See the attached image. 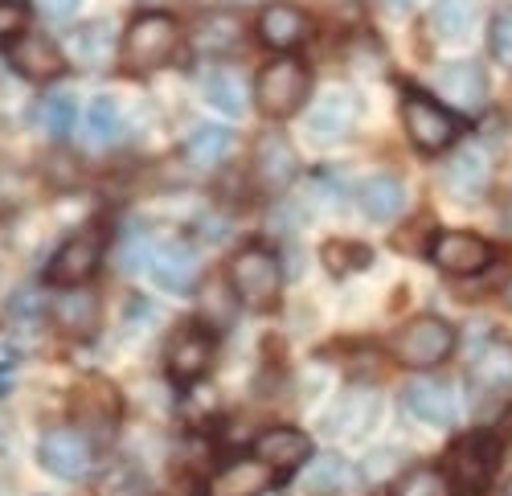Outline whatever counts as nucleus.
I'll use <instances>...</instances> for the list:
<instances>
[{
	"label": "nucleus",
	"instance_id": "1",
	"mask_svg": "<svg viewBox=\"0 0 512 496\" xmlns=\"http://www.w3.org/2000/svg\"><path fill=\"white\" fill-rule=\"evenodd\" d=\"M230 287H234V300L246 304L250 312L275 308L279 292H283V271H279V259H275L271 246L246 242L230 259Z\"/></svg>",
	"mask_w": 512,
	"mask_h": 496
},
{
	"label": "nucleus",
	"instance_id": "2",
	"mask_svg": "<svg viewBox=\"0 0 512 496\" xmlns=\"http://www.w3.org/2000/svg\"><path fill=\"white\" fill-rule=\"evenodd\" d=\"M173 50H177V21L168 13H140L132 25L123 29V41H119V62L127 70H160L173 62Z\"/></svg>",
	"mask_w": 512,
	"mask_h": 496
},
{
	"label": "nucleus",
	"instance_id": "3",
	"mask_svg": "<svg viewBox=\"0 0 512 496\" xmlns=\"http://www.w3.org/2000/svg\"><path fill=\"white\" fill-rule=\"evenodd\" d=\"M308 91H312V74L300 58H275L254 78V103H259L267 119H291L308 103Z\"/></svg>",
	"mask_w": 512,
	"mask_h": 496
},
{
	"label": "nucleus",
	"instance_id": "4",
	"mask_svg": "<svg viewBox=\"0 0 512 496\" xmlns=\"http://www.w3.org/2000/svg\"><path fill=\"white\" fill-rule=\"evenodd\" d=\"M103 251H107V230L103 226L74 234L46 263V283L62 287V292H70V287H87V279H95V271L103 267Z\"/></svg>",
	"mask_w": 512,
	"mask_h": 496
},
{
	"label": "nucleus",
	"instance_id": "5",
	"mask_svg": "<svg viewBox=\"0 0 512 496\" xmlns=\"http://www.w3.org/2000/svg\"><path fill=\"white\" fill-rule=\"evenodd\" d=\"M455 353V328L443 316H414L394 337V357L410 369H435Z\"/></svg>",
	"mask_w": 512,
	"mask_h": 496
},
{
	"label": "nucleus",
	"instance_id": "6",
	"mask_svg": "<svg viewBox=\"0 0 512 496\" xmlns=\"http://www.w3.org/2000/svg\"><path fill=\"white\" fill-rule=\"evenodd\" d=\"M402 128H406L410 144L422 148V152H443V148H451L455 136H459L455 115H451L443 103L426 99L422 91H406V95H402Z\"/></svg>",
	"mask_w": 512,
	"mask_h": 496
},
{
	"label": "nucleus",
	"instance_id": "7",
	"mask_svg": "<svg viewBox=\"0 0 512 496\" xmlns=\"http://www.w3.org/2000/svg\"><path fill=\"white\" fill-rule=\"evenodd\" d=\"M37 464L58 480H87L95 468V447L78 427H54L37 439Z\"/></svg>",
	"mask_w": 512,
	"mask_h": 496
},
{
	"label": "nucleus",
	"instance_id": "8",
	"mask_svg": "<svg viewBox=\"0 0 512 496\" xmlns=\"http://www.w3.org/2000/svg\"><path fill=\"white\" fill-rule=\"evenodd\" d=\"M500 468V443L484 431L459 439L451 451H447V476L455 488H467V492H484L492 484Z\"/></svg>",
	"mask_w": 512,
	"mask_h": 496
},
{
	"label": "nucleus",
	"instance_id": "9",
	"mask_svg": "<svg viewBox=\"0 0 512 496\" xmlns=\"http://www.w3.org/2000/svg\"><path fill=\"white\" fill-rule=\"evenodd\" d=\"M496 259V246L472 230H443L435 234L431 242V263L443 271V275H480L488 271Z\"/></svg>",
	"mask_w": 512,
	"mask_h": 496
},
{
	"label": "nucleus",
	"instance_id": "10",
	"mask_svg": "<svg viewBox=\"0 0 512 496\" xmlns=\"http://www.w3.org/2000/svg\"><path fill=\"white\" fill-rule=\"evenodd\" d=\"M357 115H361V99L349 87H332L308 111V136H312V144L332 148L340 140H349L353 128H357Z\"/></svg>",
	"mask_w": 512,
	"mask_h": 496
},
{
	"label": "nucleus",
	"instance_id": "11",
	"mask_svg": "<svg viewBox=\"0 0 512 496\" xmlns=\"http://www.w3.org/2000/svg\"><path fill=\"white\" fill-rule=\"evenodd\" d=\"M5 58L29 82H50V78L66 74V58L54 46V37L37 33V29H21L13 37H5Z\"/></svg>",
	"mask_w": 512,
	"mask_h": 496
},
{
	"label": "nucleus",
	"instance_id": "12",
	"mask_svg": "<svg viewBox=\"0 0 512 496\" xmlns=\"http://www.w3.org/2000/svg\"><path fill=\"white\" fill-rule=\"evenodd\" d=\"M492 181V156L480 140H467L451 152V160L443 164V185L447 193H455L459 201H476L488 193Z\"/></svg>",
	"mask_w": 512,
	"mask_h": 496
},
{
	"label": "nucleus",
	"instance_id": "13",
	"mask_svg": "<svg viewBox=\"0 0 512 496\" xmlns=\"http://www.w3.org/2000/svg\"><path fill=\"white\" fill-rule=\"evenodd\" d=\"M213 353H218V341H213V333L205 324H185L173 333V341H168V374H173L177 382H197L205 369L213 365Z\"/></svg>",
	"mask_w": 512,
	"mask_h": 496
},
{
	"label": "nucleus",
	"instance_id": "14",
	"mask_svg": "<svg viewBox=\"0 0 512 496\" xmlns=\"http://www.w3.org/2000/svg\"><path fill=\"white\" fill-rule=\"evenodd\" d=\"M254 177H259L263 189L279 193L287 189L295 177H300V152L291 148V140L279 128H267L254 144Z\"/></svg>",
	"mask_w": 512,
	"mask_h": 496
},
{
	"label": "nucleus",
	"instance_id": "15",
	"mask_svg": "<svg viewBox=\"0 0 512 496\" xmlns=\"http://www.w3.org/2000/svg\"><path fill=\"white\" fill-rule=\"evenodd\" d=\"M435 87L451 107H459L467 115L484 111V103H488V74L480 62H447L435 74Z\"/></svg>",
	"mask_w": 512,
	"mask_h": 496
},
{
	"label": "nucleus",
	"instance_id": "16",
	"mask_svg": "<svg viewBox=\"0 0 512 496\" xmlns=\"http://www.w3.org/2000/svg\"><path fill=\"white\" fill-rule=\"evenodd\" d=\"M152 279L164 287V292H173V296H193V287H197V279H201V259H197V251H193L189 242H181V238L156 246Z\"/></svg>",
	"mask_w": 512,
	"mask_h": 496
},
{
	"label": "nucleus",
	"instance_id": "17",
	"mask_svg": "<svg viewBox=\"0 0 512 496\" xmlns=\"http://www.w3.org/2000/svg\"><path fill=\"white\" fill-rule=\"evenodd\" d=\"M254 460H263L271 472H295L312 464V435L295 427H271L254 439Z\"/></svg>",
	"mask_w": 512,
	"mask_h": 496
},
{
	"label": "nucleus",
	"instance_id": "18",
	"mask_svg": "<svg viewBox=\"0 0 512 496\" xmlns=\"http://www.w3.org/2000/svg\"><path fill=\"white\" fill-rule=\"evenodd\" d=\"M402 402L418 423H431V427H447L459 419V398L451 382H439V378H414L402 390Z\"/></svg>",
	"mask_w": 512,
	"mask_h": 496
},
{
	"label": "nucleus",
	"instance_id": "19",
	"mask_svg": "<svg viewBox=\"0 0 512 496\" xmlns=\"http://www.w3.org/2000/svg\"><path fill=\"white\" fill-rule=\"evenodd\" d=\"M467 382L484 394H504L512 390V341L488 337L467 357Z\"/></svg>",
	"mask_w": 512,
	"mask_h": 496
},
{
	"label": "nucleus",
	"instance_id": "20",
	"mask_svg": "<svg viewBox=\"0 0 512 496\" xmlns=\"http://www.w3.org/2000/svg\"><path fill=\"white\" fill-rule=\"evenodd\" d=\"M50 316H54V324L62 328V333L74 337V341L95 337V333H99V324H103L99 296L87 292V287H70V292H58L54 304H50Z\"/></svg>",
	"mask_w": 512,
	"mask_h": 496
},
{
	"label": "nucleus",
	"instance_id": "21",
	"mask_svg": "<svg viewBox=\"0 0 512 496\" xmlns=\"http://www.w3.org/2000/svg\"><path fill=\"white\" fill-rule=\"evenodd\" d=\"M275 472L254 460V456H242V460H230L226 468H218L205 484V496H263L271 488Z\"/></svg>",
	"mask_w": 512,
	"mask_h": 496
},
{
	"label": "nucleus",
	"instance_id": "22",
	"mask_svg": "<svg viewBox=\"0 0 512 496\" xmlns=\"http://www.w3.org/2000/svg\"><path fill=\"white\" fill-rule=\"evenodd\" d=\"M361 484H365V472L345 456H316L304 468V488L312 496H353L361 492Z\"/></svg>",
	"mask_w": 512,
	"mask_h": 496
},
{
	"label": "nucleus",
	"instance_id": "23",
	"mask_svg": "<svg viewBox=\"0 0 512 496\" xmlns=\"http://www.w3.org/2000/svg\"><path fill=\"white\" fill-rule=\"evenodd\" d=\"M259 37H263V46L291 58V50L308 37V17L300 9H291V5H271V9L259 13Z\"/></svg>",
	"mask_w": 512,
	"mask_h": 496
},
{
	"label": "nucleus",
	"instance_id": "24",
	"mask_svg": "<svg viewBox=\"0 0 512 496\" xmlns=\"http://www.w3.org/2000/svg\"><path fill=\"white\" fill-rule=\"evenodd\" d=\"M402 205H406V189L390 173H377L361 185V210L369 222H394L402 214Z\"/></svg>",
	"mask_w": 512,
	"mask_h": 496
},
{
	"label": "nucleus",
	"instance_id": "25",
	"mask_svg": "<svg viewBox=\"0 0 512 496\" xmlns=\"http://www.w3.org/2000/svg\"><path fill=\"white\" fill-rule=\"evenodd\" d=\"M201 95L226 111V115H242L246 111V87H242V74L230 66H205L201 70Z\"/></svg>",
	"mask_w": 512,
	"mask_h": 496
},
{
	"label": "nucleus",
	"instance_id": "26",
	"mask_svg": "<svg viewBox=\"0 0 512 496\" xmlns=\"http://www.w3.org/2000/svg\"><path fill=\"white\" fill-rule=\"evenodd\" d=\"M230 144H234L230 128H222V123H201V128L185 140V160L193 169H213V164L226 160Z\"/></svg>",
	"mask_w": 512,
	"mask_h": 496
},
{
	"label": "nucleus",
	"instance_id": "27",
	"mask_svg": "<svg viewBox=\"0 0 512 496\" xmlns=\"http://www.w3.org/2000/svg\"><path fill=\"white\" fill-rule=\"evenodd\" d=\"M82 136H87V144H95V148H107L123 136V111L111 95H99L87 107V128H82Z\"/></svg>",
	"mask_w": 512,
	"mask_h": 496
},
{
	"label": "nucleus",
	"instance_id": "28",
	"mask_svg": "<svg viewBox=\"0 0 512 496\" xmlns=\"http://www.w3.org/2000/svg\"><path fill=\"white\" fill-rule=\"evenodd\" d=\"M394 496H455V484H451L447 468L418 464L394 480Z\"/></svg>",
	"mask_w": 512,
	"mask_h": 496
},
{
	"label": "nucleus",
	"instance_id": "29",
	"mask_svg": "<svg viewBox=\"0 0 512 496\" xmlns=\"http://www.w3.org/2000/svg\"><path fill=\"white\" fill-rule=\"evenodd\" d=\"M373 415H377V394L357 390V394H349L345 402L336 406L332 431H340V435H361L365 427H373Z\"/></svg>",
	"mask_w": 512,
	"mask_h": 496
},
{
	"label": "nucleus",
	"instance_id": "30",
	"mask_svg": "<svg viewBox=\"0 0 512 496\" xmlns=\"http://www.w3.org/2000/svg\"><path fill=\"white\" fill-rule=\"evenodd\" d=\"M476 25V5H435L431 9V29L443 41H467Z\"/></svg>",
	"mask_w": 512,
	"mask_h": 496
},
{
	"label": "nucleus",
	"instance_id": "31",
	"mask_svg": "<svg viewBox=\"0 0 512 496\" xmlns=\"http://www.w3.org/2000/svg\"><path fill=\"white\" fill-rule=\"evenodd\" d=\"M324 263L332 275H353V271H365L373 263V251L365 242H349V238H336L324 246Z\"/></svg>",
	"mask_w": 512,
	"mask_h": 496
},
{
	"label": "nucleus",
	"instance_id": "32",
	"mask_svg": "<svg viewBox=\"0 0 512 496\" xmlns=\"http://www.w3.org/2000/svg\"><path fill=\"white\" fill-rule=\"evenodd\" d=\"M37 123L54 140L70 136V128H74V99L70 95H46V99H41V107H37Z\"/></svg>",
	"mask_w": 512,
	"mask_h": 496
},
{
	"label": "nucleus",
	"instance_id": "33",
	"mask_svg": "<svg viewBox=\"0 0 512 496\" xmlns=\"http://www.w3.org/2000/svg\"><path fill=\"white\" fill-rule=\"evenodd\" d=\"M152 259H156V242L148 230H132L127 242L119 246V271H127V275H136L140 267L152 271Z\"/></svg>",
	"mask_w": 512,
	"mask_h": 496
},
{
	"label": "nucleus",
	"instance_id": "34",
	"mask_svg": "<svg viewBox=\"0 0 512 496\" xmlns=\"http://www.w3.org/2000/svg\"><path fill=\"white\" fill-rule=\"evenodd\" d=\"M103 496H148L152 488H148V476L140 472V468H132V464H119L107 480H103V488H99Z\"/></svg>",
	"mask_w": 512,
	"mask_h": 496
},
{
	"label": "nucleus",
	"instance_id": "35",
	"mask_svg": "<svg viewBox=\"0 0 512 496\" xmlns=\"http://www.w3.org/2000/svg\"><path fill=\"white\" fill-rule=\"evenodd\" d=\"M488 46L500 66H512V9H500L488 25Z\"/></svg>",
	"mask_w": 512,
	"mask_h": 496
},
{
	"label": "nucleus",
	"instance_id": "36",
	"mask_svg": "<svg viewBox=\"0 0 512 496\" xmlns=\"http://www.w3.org/2000/svg\"><path fill=\"white\" fill-rule=\"evenodd\" d=\"M9 316L21 320V324H33L41 316V292H33V287H21V292L9 296Z\"/></svg>",
	"mask_w": 512,
	"mask_h": 496
},
{
	"label": "nucleus",
	"instance_id": "37",
	"mask_svg": "<svg viewBox=\"0 0 512 496\" xmlns=\"http://www.w3.org/2000/svg\"><path fill=\"white\" fill-rule=\"evenodd\" d=\"M17 341L9 337V328H0V390H5V374H9V369L17 365Z\"/></svg>",
	"mask_w": 512,
	"mask_h": 496
},
{
	"label": "nucleus",
	"instance_id": "38",
	"mask_svg": "<svg viewBox=\"0 0 512 496\" xmlns=\"http://www.w3.org/2000/svg\"><path fill=\"white\" fill-rule=\"evenodd\" d=\"M29 17V9L25 5H9V9H0V33H5V37H13V33H21L25 21Z\"/></svg>",
	"mask_w": 512,
	"mask_h": 496
},
{
	"label": "nucleus",
	"instance_id": "39",
	"mask_svg": "<svg viewBox=\"0 0 512 496\" xmlns=\"http://www.w3.org/2000/svg\"><path fill=\"white\" fill-rule=\"evenodd\" d=\"M504 464H508V468H512V443H508V447H504Z\"/></svg>",
	"mask_w": 512,
	"mask_h": 496
},
{
	"label": "nucleus",
	"instance_id": "40",
	"mask_svg": "<svg viewBox=\"0 0 512 496\" xmlns=\"http://www.w3.org/2000/svg\"><path fill=\"white\" fill-rule=\"evenodd\" d=\"M508 496H512V488H508Z\"/></svg>",
	"mask_w": 512,
	"mask_h": 496
}]
</instances>
